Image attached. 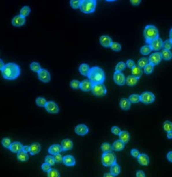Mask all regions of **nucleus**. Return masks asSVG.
<instances>
[{"instance_id": "nucleus-6", "label": "nucleus", "mask_w": 172, "mask_h": 177, "mask_svg": "<svg viewBox=\"0 0 172 177\" xmlns=\"http://www.w3.org/2000/svg\"><path fill=\"white\" fill-rule=\"evenodd\" d=\"M92 93L94 95L96 96H103L107 93V90H106L105 86L103 85V83H97L94 84L92 89Z\"/></svg>"}, {"instance_id": "nucleus-22", "label": "nucleus", "mask_w": 172, "mask_h": 177, "mask_svg": "<svg viewBox=\"0 0 172 177\" xmlns=\"http://www.w3.org/2000/svg\"><path fill=\"white\" fill-rule=\"evenodd\" d=\"M63 162L64 165H66V166H74L75 165L74 158L71 155H67V156H64Z\"/></svg>"}, {"instance_id": "nucleus-39", "label": "nucleus", "mask_w": 172, "mask_h": 177, "mask_svg": "<svg viewBox=\"0 0 172 177\" xmlns=\"http://www.w3.org/2000/svg\"><path fill=\"white\" fill-rule=\"evenodd\" d=\"M125 68H126V64L124 62H119L115 66V71L121 72L122 71L125 69Z\"/></svg>"}, {"instance_id": "nucleus-19", "label": "nucleus", "mask_w": 172, "mask_h": 177, "mask_svg": "<svg viewBox=\"0 0 172 177\" xmlns=\"http://www.w3.org/2000/svg\"><path fill=\"white\" fill-rule=\"evenodd\" d=\"M41 151V145L38 143H33L32 145L29 146V153L31 155H35L38 154Z\"/></svg>"}, {"instance_id": "nucleus-51", "label": "nucleus", "mask_w": 172, "mask_h": 177, "mask_svg": "<svg viewBox=\"0 0 172 177\" xmlns=\"http://www.w3.org/2000/svg\"><path fill=\"white\" fill-rule=\"evenodd\" d=\"M111 132H112V133L114 134V135H119L121 131V129H119V127H117V126H113V127H112V129H111Z\"/></svg>"}, {"instance_id": "nucleus-9", "label": "nucleus", "mask_w": 172, "mask_h": 177, "mask_svg": "<svg viewBox=\"0 0 172 177\" xmlns=\"http://www.w3.org/2000/svg\"><path fill=\"white\" fill-rule=\"evenodd\" d=\"M113 80L117 85H124L126 83V78L124 74L119 71H115L113 74Z\"/></svg>"}, {"instance_id": "nucleus-26", "label": "nucleus", "mask_w": 172, "mask_h": 177, "mask_svg": "<svg viewBox=\"0 0 172 177\" xmlns=\"http://www.w3.org/2000/svg\"><path fill=\"white\" fill-rule=\"evenodd\" d=\"M138 82V78L135 77L134 76H128L126 78V84L129 86H134Z\"/></svg>"}, {"instance_id": "nucleus-3", "label": "nucleus", "mask_w": 172, "mask_h": 177, "mask_svg": "<svg viewBox=\"0 0 172 177\" xmlns=\"http://www.w3.org/2000/svg\"><path fill=\"white\" fill-rule=\"evenodd\" d=\"M158 36H159L158 29L153 25H148L143 30V36L147 44H149L152 40L157 38Z\"/></svg>"}, {"instance_id": "nucleus-15", "label": "nucleus", "mask_w": 172, "mask_h": 177, "mask_svg": "<svg viewBox=\"0 0 172 177\" xmlns=\"http://www.w3.org/2000/svg\"><path fill=\"white\" fill-rule=\"evenodd\" d=\"M75 132L78 135L84 136L86 134H88V128L84 124H80V125L76 126L75 128Z\"/></svg>"}, {"instance_id": "nucleus-47", "label": "nucleus", "mask_w": 172, "mask_h": 177, "mask_svg": "<svg viewBox=\"0 0 172 177\" xmlns=\"http://www.w3.org/2000/svg\"><path fill=\"white\" fill-rule=\"evenodd\" d=\"M70 86L73 89H78L80 87V82L77 80H72L70 83Z\"/></svg>"}, {"instance_id": "nucleus-28", "label": "nucleus", "mask_w": 172, "mask_h": 177, "mask_svg": "<svg viewBox=\"0 0 172 177\" xmlns=\"http://www.w3.org/2000/svg\"><path fill=\"white\" fill-rule=\"evenodd\" d=\"M90 67L88 66V65L85 64V63H83V64L80 65L79 70H80V72L82 75L83 76H88V73L90 71Z\"/></svg>"}, {"instance_id": "nucleus-21", "label": "nucleus", "mask_w": 172, "mask_h": 177, "mask_svg": "<svg viewBox=\"0 0 172 177\" xmlns=\"http://www.w3.org/2000/svg\"><path fill=\"white\" fill-rule=\"evenodd\" d=\"M61 146L62 148H63V151H68V150H71L73 148V143H72V140L66 139V140L62 141Z\"/></svg>"}, {"instance_id": "nucleus-16", "label": "nucleus", "mask_w": 172, "mask_h": 177, "mask_svg": "<svg viewBox=\"0 0 172 177\" xmlns=\"http://www.w3.org/2000/svg\"><path fill=\"white\" fill-rule=\"evenodd\" d=\"M93 85H94V84H93L91 81L86 79V80H84L82 82H80V88L85 92L89 91V90H91V89H92Z\"/></svg>"}, {"instance_id": "nucleus-4", "label": "nucleus", "mask_w": 172, "mask_h": 177, "mask_svg": "<svg viewBox=\"0 0 172 177\" xmlns=\"http://www.w3.org/2000/svg\"><path fill=\"white\" fill-rule=\"evenodd\" d=\"M96 0H81L80 8L84 13H91L96 9Z\"/></svg>"}, {"instance_id": "nucleus-46", "label": "nucleus", "mask_w": 172, "mask_h": 177, "mask_svg": "<svg viewBox=\"0 0 172 177\" xmlns=\"http://www.w3.org/2000/svg\"><path fill=\"white\" fill-rule=\"evenodd\" d=\"M2 146H3L5 148H10V145H11V141H10V140L9 138H7V137H5V138H4L3 140H2Z\"/></svg>"}, {"instance_id": "nucleus-53", "label": "nucleus", "mask_w": 172, "mask_h": 177, "mask_svg": "<svg viewBox=\"0 0 172 177\" xmlns=\"http://www.w3.org/2000/svg\"><path fill=\"white\" fill-rule=\"evenodd\" d=\"M139 154H140L139 151H138L137 149H132L131 151V155L133 156V157L138 158V156H139Z\"/></svg>"}, {"instance_id": "nucleus-18", "label": "nucleus", "mask_w": 172, "mask_h": 177, "mask_svg": "<svg viewBox=\"0 0 172 177\" xmlns=\"http://www.w3.org/2000/svg\"><path fill=\"white\" fill-rule=\"evenodd\" d=\"M9 148L13 153H18V152L22 150L23 146L19 142H14V143H11V145H10Z\"/></svg>"}, {"instance_id": "nucleus-24", "label": "nucleus", "mask_w": 172, "mask_h": 177, "mask_svg": "<svg viewBox=\"0 0 172 177\" xmlns=\"http://www.w3.org/2000/svg\"><path fill=\"white\" fill-rule=\"evenodd\" d=\"M120 105L121 108L124 110H128L130 109V107H131V102H130V100L127 99V98H121L120 101Z\"/></svg>"}, {"instance_id": "nucleus-43", "label": "nucleus", "mask_w": 172, "mask_h": 177, "mask_svg": "<svg viewBox=\"0 0 172 177\" xmlns=\"http://www.w3.org/2000/svg\"><path fill=\"white\" fill-rule=\"evenodd\" d=\"M111 49L115 51V52H119L121 49V46L118 43H115V42H113L112 44L111 45Z\"/></svg>"}, {"instance_id": "nucleus-44", "label": "nucleus", "mask_w": 172, "mask_h": 177, "mask_svg": "<svg viewBox=\"0 0 172 177\" xmlns=\"http://www.w3.org/2000/svg\"><path fill=\"white\" fill-rule=\"evenodd\" d=\"M48 176L49 177H59L60 174L58 171L55 169H50L48 171Z\"/></svg>"}, {"instance_id": "nucleus-2", "label": "nucleus", "mask_w": 172, "mask_h": 177, "mask_svg": "<svg viewBox=\"0 0 172 177\" xmlns=\"http://www.w3.org/2000/svg\"><path fill=\"white\" fill-rule=\"evenodd\" d=\"M88 79L93 84L103 83L105 79V75L103 70L99 67H93L88 73Z\"/></svg>"}, {"instance_id": "nucleus-59", "label": "nucleus", "mask_w": 172, "mask_h": 177, "mask_svg": "<svg viewBox=\"0 0 172 177\" xmlns=\"http://www.w3.org/2000/svg\"><path fill=\"white\" fill-rule=\"evenodd\" d=\"M167 137L169 139H171L172 138V132H167Z\"/></svg>"}, {"instance_id": "nucleus-36", "label": "nucleus", "mask_w": 172, "mask_h": 177, "mask_svg": "<svg viewBox=\"0 0 172 177\" xmlns=\"http://www.w3.org/2000/svg\"><path fill=\"white\" fill-rule=\"evenodd\" d=\"M29 13H30V8L28 6H25L21 9L20 15L24 16V17H26V16H27L29 14Z\"/></svg>"}, {"instance_id": "nucleus-13", "label": "nucleus", "mask_w": 172, "mask_h": 177, "mask_svg": "<svg viewBox=\"0 0 172 177\" xmlns=\"http://www.w3.org/2000/svg\"><path fill=\"white\" fill-rule=\"evenodd\" d=\"M25 17L21 16H15L12 20V24L15 27H21L25 24Z\"/></svg>"}, {"instance_id": "nucleus-25", "label": "nucleus", "mask_w": 172, "mask_h": 177, "mask_svg": "<svg viewBox=\"0 0 172 177\" xmlns=\"http://www.w3.org/2000/svg\"><path fill=\"white\" fill-rule=\"evenodd\" d=\"M119 140H121L123 143H127L130 140V134L127 131H121L119 135Z\"/></svg>"}, {"instance_id": "nucleus-55", "label": "nucleus", "mask_w": 172, "mask_h": 177, "mask_svg": "<svg viewBox=\"0 0 172 177\" xmlns=\"http://www.w3.org/2000/svg\"><path fill=\"white\" fill-rule=\"evenodd\" d=\"M136 176H138V177H144L145 176V174L142 171H138V172L136 173Z\"/></svg>"}, {"instance_id": "nucleus-34", "label": "nucleus", "mask_w": 172, "mask_h": 177, "mask_svg": "<svg viewBox=\"0 0 172 177\" xmlns=\"http://www.w3.org/2000/svg\"><path fill=\"white\" fill-rule=\"evenodd\" d=\"M129 100L131 103H138L139 102H141V97L137 94H132L129 97Z\"/></svg>"}, {"instance_id": "nucleus-29", "label": "nucleus", "mask_w": 172, "mask_h": 177, "mask_svg": "<svg viewBox=\"0 0 172 177\" xmlns=\"http://www.w3.org/2000/svg\"><path fill=\"white\" fill-rule=\"evenodd\" d=\"M120 171H121L120 166H119L118 164H116V163L111 166V173L114 176L119 175V174H120Z\"/></svg>"}, {"instance_id": "nucleus-32", "label": "nucleus", "mask_w": 172, "mask_h": 177, "mask_svg": "<svg viewBox=\"0 0 172 177\" xmlns=\"http://www.w3.org/2000/svg\"><path fill=\"white\" fill-rule=\"evenodd\" d=\"M151 52H152V48L149 46V45L143 46H142L141 48V49H140V52H141L142 55H149Z\"/></svg>"}, {"instance_id": "nucleus-37", "label": "nucleus", "mask_w": 172, "mask_h": 177, "mask_svg": "<svg viewBox=\"0 0 172 177\" xmlns=\"http://www.w3.org/2000/svg\"><path fill=\"white\" fill-rule=\"evenodd\" d=\"M163 129L166 132H172V122L169 121H166L163 124Z\"/></svg>"}, {"instance_id": "nucleus-11", "label": "nucleus", "mask_w": 172, "mask_h": 177, "mask_svg": "<svg viewBox=\"0 0 172 177\" xmlns=\"http://www.w3.org/2000/svg\"><path fill=\"white\" fill-rule=\"evenodd\" d=\"M46 109L49 112V113H53L55 114L59 112V107L56 103L54 102H47L45 105Z\"/></svg>"}, {"instance_id": "nucleus-60", "label": "nucleus", "mask_w": 172, "mask_h": 177, "mask_svg": "<svg viewBox=\"0 0 172 177\" xmlns=\"http://www.w3.org/2000/svg\"><path fill=\"white\" fill-rule=\"evenodd\" d=\"M104 176H105V177H113V176H114L111 173H107V174H104Z\"/></svg>"}, {"instance_id": "nucleus-14", "label": "nucleus", "mask_w": 172, "mask_h": 177, "mask_svg": "<svg viewBox=\"0 0 172 177\" xmlns=\"http://www.w3.org/2000/svg\"><path fill=\"white\" fill-rule=\"evenodd\" d=\"M99 42H100L101 45L102 46L107 48V47H111V45L112 44L113 40L111 37H109L108 36H102L99 38Z\"/></svg>"}, {"instance_id": "nucleus-52", "label": "nucleus", "mask_w": 172, "mask_h": 177, "mask_svg": "<svg viewBox=\"0 0 172 177\" xmlns=\"http://www.w3.org/2000/svg\"><path fill=\"white\" fill-rule=\"evenodd\" d=\"M126 65H127V66H128L129 68H132L134 67V66H135V62L133 61V60H127V63H126Z\"/></svg>"}, {"instance_id": "nucleus-20", "label": "nucleus", "mask_w": 172, "mask_h": 177, "mask_svg": "<svg viewBox=\"0 0 172 177\" xmlns=\"http://www.w3.org/2000/svg\"><path fill=\"white\" fill-rule=\"evenodd\" d=\"M62 151H63L62 146L60 145H57V144H55V145L51 146L49 148V153L51 154H52V155H55V154H57L60 153Z\"/></svg>"}, {"instance_id": "nucleus-50", "label": "nucleus", "mask_w": 172, "mask_h": 177, "mask_svg": "<svg viewBox=\"0 0 172 177\" xmlns=\"http://www.w3.org/2000/svg\"><path fill=\"white\" fill-rule=\"evenodd\" d=\"M41 168H42L43 171H45V172H48V171L51 169V165L48 164V163H45L42 165V166H41Z\"/></svg>"}, {"instance_id": "nucleus-56", "label": "nucleus", "mask_w": 172, "mask_h": 177, "mask_svg": "<svg viewBox=\"0 0 172 177\" xmlns=\"http://www.w3.org/2000/svg\"><path fill=\"white\" fill-rule=\"evenodd\" d=\"M166 157H167L169 161L171 162L172 163V151H170V152H169V153L167 154V156H166Z\"/></svg>"}, {"instance_id": "nucleus-48", "label": "nucleus", "mask_w": 172, "mask_h": 177, "mask_svg": "<svg viewBox=\"0 0 172 177\" xmlns=\"http://www.w3.org/2000/svg\"><path fill=\"white\" fill-rule=\"evenodd\" d=\"M45 163H48V164L50 165H53L55 164V159H54V156H46V157L45 158Z\"/></svg>"}, {"instance_id": "nucleus-5", "label": "nucleus", "mask_w": 172, "mask_h": 177, "mask_svg": "<svg viewBox=\"0 0 172 177\" xmlns=\"http://www.w3.org/2000/svg\"><path fill=\"white\" fill-rule=\"evenodd\" d=\"M102 163L104 166L106 167H111L112 165L115 164L116 163V158L115 154L112 153L111 151L109 152H104V154L102 156Z\"/></svg>"}, {"instance_id": "nucleus-17", "label": "nucleus", "mask_w": 172, "mask_h": 177, "mask_svg": "<svg viewBox=\"0 0 172 177\" xmlns=\"http://www.w3.org/2000/svg\"><path fill=\"white\" fill-rule=\"evenodd\" d=\"M138 162L140 165L143 166H146L149 165V158L146 154H139V156H138Z\"/></svg>"}, {"instance_id": "nucleus-38", "label": "nucleus", "mask_w": 172, "mask_h": 177, "mask_svg": "<svg viewBox=\"0 0 172 177\" xmlns=\"http://www.w3.org/2000/svg\"><path fill=\"white\" fill-rule=\"evenodd\" d=\"M144 73L146 74H150L152 73L153 69H154V66L152 64H151L150 63H148L144 68Z\"/></svg>"}, {"instance_id": "nucleus-31", "label": "nucleus", "mask_w": 172, "mask_h": 177, "mask_svg": "<svg viewBox=\"0 0 172 177\" xmlns=\"http://www.w3.org/2000/svg\"><path fill=\"white\" fill-rule=\"evenodd\" d=\"M17 157H18V159H19L20 161L25 162L28 159V155L27 154V152L21 150V151H20L19 152L17 153Z\"/></svg>"}, {"instance_id": "nucleus-7", "label": "nucleus", "mask_w": 172, "mask_h": 177, "mask_svg": "<svg viewBox=\"0 0 172 177\" xmlns=\"http://www.w3.org/2000/svg\"><path fill=\"white\" fill-rule=\"evenodd\" d=\"M141 97V102L143 104H151L155 100V96L151 92L146 91L140 96Z\"/></svg>"}, {"instance_id": "nucleus-23", "label": "nucleus", "mask_w": 172, "mask_h": 177, "mask_svg": "<svg viewBox=\"0 0 172 177\" xmlns=\"http://www.w3.org/2000/svg\"><path fill=\"white\" fill-rule=\"evenodd\" d=\"M124 143L121 141V140H116L113 143V144L112 145V149L114 151H121L124 148Z\"/></svg>"}, {"instance_id": "nucleus-57", "label": "nucleus", "mask_w": 172, "mask_h": 177, "mask_svg": "<svg viewBox=\"0 0 172 177\" xmlns=\"http://www.w3.org/2000/svg\"><path fill=\"white\" fill-rule=\"evenodd\" d=\"M22 150L24 151H25V152H29V146H23Z\"/></svg>"}, {"instance_id": "nucleus-12", "label": "nucleus", "mask_w": 172, "mask_h": 177, "mask_svg": "<svg viewBox=\"0 0 172 177\" xmlns=\"http://www.w3.org/2000/svg\"><path fill=\"white\" fill-rule=\"evenodd\" d=\"M161 60H162L161 54L159 52H155V53H153L150 55L149 58V62L153 66H156L160 63Z\"/></svg>"}, {"instance_id": "nucleus-8", "label": "nucleus", "mask_w": 172, "mask_h": 177, "mask_svg": "<svg viewBox=\"0 0 172 177\" xmlns=\"http://www.w3.org/2000/svg\"><path fill=\"white\" fill-rule=\"evenodd\" d=\"M38 79L41 81H42L43 82H45V83H47L50 81V74L48 71H46V69H41L40 71L38 72Z\"/></svg>"}, {"instance_id": "nucleus-40", "label": "nucleus", "mask_w": 172, "mask_h": 177, "mask_svg": "<svg viewBox=\"0 0 172 177\" xmlns=\"http://www.w3.org/2000/svg\"><path fill=\"white\" fill-rule=\"evenodd\" d=\"M46 100L43 97H38L36 99V104H37L38 106L39 107H45L46 104Z\"/></svg>"}, {"instance_id": "nucleus-1", "label": "nucleus", "mask_w": 172, "mask_h": 177, "mask_svg": "<svg viewBox=\"0 0 172 177\" xmlns=\"http://www.w3.org/2000/svg\"><path fill=\"white\" fill-rule=\"evenodd\" d=\"M20 67L16 63H8L5 65L2 70V77L8 80H13L16 79L20 75Z\"/></svg>"}, {"instance_id": "nucleus-54", "label": "nucleus", "mask_w": 172, "mask_h": 177, "mask_svg": "<svg viewBox=\"0 0 172 177\" xmlns=\"http://www.w3.org/2000/svg\"><path fill=\"white\" fill-rule=\"evenodd\" d=\"M141 0H130V2L132 5L134 6H138L140 3H141Z\"/></svg>"}, {"instance_id": "nucleus-35", "label": "nucleus", "mask_w": 172, "mask_h": 177, "mask_svg": "<svg viewBox=\"0 0 172 177\" xmlns=\"http://www.w3.org/2000/svg\"><path fill=\"white\" fill-rule=\"evenodd\" d=\"M149 63V59L147 58H141L138 62V66H139L140 68H144L145 66Z\"/></svg>"}, {"instance_id": "nucleus-27", "label": "nucleus", "mask_w": 172, "mask_h": 177, "mask_svg": "<svg viewBox=\"0 0 172 177\" xmlns=\"http://www.w3.org/2000/svg\"><path fill=\"white\" fill-rule=\"evenodd\" d=\"M132 76L139 79L143 74V71H142L141 68H140L139 66H135L132 68Z\"/></svg>"}, {"instance_id": "nucleus-33", "label": "nucleus", "mask_w": 172, "mask_h": 177, "mask_svg": "<svg viewBox=\"0 0 172 177\" xmlns=\"http://www.w3.org/2000/svg\"><path fill=\"white\" fill-rule=\"evenodd\" d=\"M30 69L33 71H34V72L38 73L41 69V66H40V64H39L38 63H37V62H33V63H32L30 64Z\"/></svg>"}, {"instance_id": "nucleus-49", "label": "nucleus", "mask_w": 172, "mask_h": 177, "mask_svg": "<svg viewBox=\"0 0 172 177\" xmlns=\"http://www.w3.org/2000/svg\"><path fill=\"white\" fill-rule=\"evenodd\" d=\"M54 159H55V163H62V162H63V156H62V155L60 154H55Z\"/></svg>"}, {"instance_id": "nucleus-10", "label": "nucleus", "mask_w": 172, "mask_h": 177, "mask_svg": "<svg viewBox=\"0 0 172 177\" xmlns=\"http://www.w3.org/2000/svg\"><path fill=\"white\" fill-rule=\"evenodd\" d=\"M162 44H163L162 40H161L159 37H158L157 38L152 40L149 44V46H151L152 50L159 51V50H160L161 48H162Z\"/></svg>"}, {"instance_id": "nucleus-58", "label": "nucleus", "mask_w": 172, "mask_h": 177, "mask_svg": "<svg viewBox=\"0 0 172 177\" xmlns=\"http://www.w3.org/2000/svg\"><path fill=\"white\" fill-rule=\"evenodd\" d=\"M4 66H5V64H4L3 61L0 59V71H2V70L3 69Z\"/></svg>"}, {"instance_id": "nucleus-42", "label": "nucleus", "mask_w": 172, "mask_h": 177, "mask_svg": "<svg viewBox=\"0 0 172 177\" xmlns=\"http://www.w3.org/2000/svg\"><path fill=\"white\" fill-rule=\"evenodd\" d=\"M101 148H102V150L104 152H109V151H111V150H113L112 146H111L107 143H103L102 146H101Z\"/></svg>"}, {"instance_id": "nucleus-62", "label": "nucleus", "mask_w": 172, "mask_h": 177, "mask_svg": "<svg viewBox=\"0 0 172 177\" xmlns=\"http://www.w3.org/2000/svg\"><path fill=\"white\" fill-rule=\"evenodd\" d=\"M107 2H114V1H115V0H106Z\"/></svg>"}, {"instance_id": "nucleus-41", "label": "nucleus", "mask_w": 172, "mask_h": 177, "mask_svg": "<svg viewBox=\"0 0 172 177\" xmlns=\"http://www.w3.org/2000/svg\"><path fill=\"white\" fill-rule=\"evenodd\" d=\"M80 2H81V0H71L70 5L74 9H77V8H80Z\"/></svg>"}, {"instance_id": "nucleus-45", "label": "nucleus", "mask_w": 172, "mask_h": 177, "mask_svg": "<svg viewBox=\"0 0 172 177\" xmlns=\"http://www.w3.org/2000/svg\"><path fill=\"white\" fill-rule=\"evenodd\" d=\"M162 47L164 48V49H167V50H170L171 49H172V42L171 41V40H166L162 44Z\"/></svg>"}, {"instance_id": "nucleus-61", "label": "nucleus", "mask_w": 172, "mask_h": 177, "mask_svg": "<svg viewBox=\"0 0 172 177\" xmlns=\"http://www.w3.org/2000/svg\"><path fill=\"white\" fill-rule=\"evenodd\" d=\"M169 38H170L171 41L172 42V28H171V29L170 30V32H169Z\"/></svg>"}, {"instance_id": "nucleus-30", "label": "nucleus", "mask_w": 172, "mask_h": 177, "mask_svg": "<svg viewBox=\"0 0 172 177\" xmlns=\"http://www.w3.org/2000/svg\"><path fill=\"white\" fill-rule=\"evenodd\" d=\"M160 54L162 58L165 60H169L172 58V53L170 50L163 49Z\"/></svg>"}]
</instances>
